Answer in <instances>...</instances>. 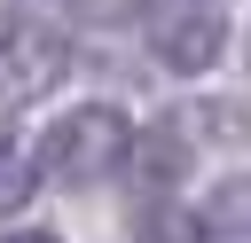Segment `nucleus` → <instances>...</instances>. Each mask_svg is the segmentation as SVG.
I'll list each match as a JSON object with an SVG mask.
<instances>
[{
	"label": "nucleus",
	"mask_w": 251,
	"mask_h": 243,
	"mask_svg": "<svg viewBox=\"0 0 251 243\" xmlns=\"http://www.w3.org/2000/svg\"><path fill=\"white\" fill-rule=\"evenodd\" d=\"M126 149H133L126 110H118V102H78V110H63V118L39 133L31 165H39V180H55V188H86V180H102L110 165H126Z\"/></svg>",
	"instance_id": "1"
},
{
	"label": "nucleus",
	"mask_w": 251,
	"mask_h": 243,
	"mask_svg": "<svg viewBox=\"0 0 251 243\" xmlns=\"http://www.w3.org/2000/svg\"><path fill=\"white\" fill-rule=\"evenodd\" d=\"M63 39L47 31V24H0V94L8 102H31V94H47L55 78H63Z\"/></svg>",
	"instance_id": "2"
},
{
	"label": "nucleus",
	"mask_w": 251,
	"mask_h": 243,
	"mask_svg": "<svg viewBox=\"0 0 251 243\" xmlns=\"http://www.w3.org/2000/svg\"><path fill=\"white\" fill-rule=\"evenodd\" d=\"M220 47H227V31L212 16H173L157 31V63L165 71H204V63H220Z\"/></svg>",
	"instance_id": "3"
},
{
	"label": "nucleus",
	"mask_w": 251,
	"mask_h": 243,
	"mask_svg": "<svg viewBox=\"0 0 251 243\" xmlns=\"http://www.w3.org/2000/svg\"><path fill=\"white\" fill-rule=\"evenodd\" d=\"M180 165H188L180 133H165V125H157V133L141 141V157H133V180H141V188H173V180H180Z\"/></svg>",
	"instance_id": "4"
},
{
	"label": "nucleus",
	"mask_w": 251,
	"mask_h": 243,
	"mask_svg": "<svg viewBox=\"0 0 251 243\" xmlns=\"http://www.w3.org/2000/svg\"><path fill=\"white\" fill-rule=\"evenodd\" d=\"M31 180H39V165H31V157L16 149V133L0 125V212H16V204L31 196Z\"/></svg>",
	"instance_id": "5"
},
{
	"label": "nucleus",
	"mask_w": 251,
	"mask_h": 243,
	"mask_svg": "<svg viewBox=\"0 0 251 243\" xmlns=\"http://www.w3.org/2000/svg\"><path fill=\"white\" fill-rule=\"evenodd\" d=\"M133 243H204V219H188V212H149L141 227H133Z\"/></svg>",
	"instance_id": "6"
},
{
	"label": "nucleus",
	"mask_w": 251,
	"mask_h": 243,
	"mask_svg": "<svg viewBox=\"0 0 251 243\" xmlns=\"http://www.w3.org/2000/svg\"><path fill=\"white\" fill-rule=\"evenodd\" d=\"M212 219H220V227H251V180H227V188L212 196Z\"/></svg>",
	"instance_id": "7"
},
{
	"label": "nucleus",
	"mask_w": 251,
	"mask_h": 243,
	"mask_svg": "<svg viewBox=\"0 0 251 243\" xmlns=\"http://www.w3.org/2000/svg\"><path fill=\"white\" fill-rule=\"evenodd\" d=\"M71 8H78L86 24H126V16L141 8V0H71Z\"/></svg>",
	"instance_id": "8"
},
{
	"label": "nucleus",
	"mask_w": 251,
	"mask_h": 243,
	"mask_svg": "<svg viewBox=\"0 0 251 243\" xmlns=\"http://www.w3.org/2000/svg\"><path fill=\"white\" fill-rule=\"evenodd\" d=\"M0 243H63V235H47V227H16V235H0Z\"/></svg>",
	"instance_id": "9"
}]
</instances>
